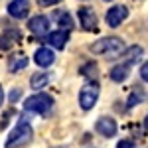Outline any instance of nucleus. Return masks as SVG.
Listing matches in <instances>:
<instances>
[{"label": "nucleus", "mask_w": 148, "mask_h": 148, "mask_svg": "<svg viewBox=\"0 0 148 148\" xmlns=\"http://www.w3.org/2000/svg\"><path fill=\"white\" fill-rule=\"evenodd\" d=\"M91 51L97 53V56H105V57H114L121 56L125 51V42L121 38H103V40H97L95 44L91 46Z\"/></svg>", "instance_id": "1"}, {"label": "nucleus", "mask_w": 148, "mask_h": 148, "mask_svg": "<svg viewBox=\"0 0 148 148\" xmlns=\"http://www.w3.org/2000/svg\"><path fill=\"white\" fill-rule=\"evenodd\" d=\"M32 134H34V130H32L30 123L20 121V123L10 130V134H8V138H6V148H22V146H26V144L32 140Z\"/></svg>", "instance_id": "2"}, {"label": "nucleus", "mask_w": 148, "mask_h": 148, "mask_svg": "<svg viewBox=\"0 0 148 148\" xmlns=\"http://www.w3.org/2000/svg\"><path fill=\"white\" fill-rule=\"evenodd\" d=\"M51 107H53V99L47 93H36V95L28 97L24 101V109H28L32 113H38V114H46Z\"/></svg>", "instance_id": "3"}, {"label": "nucleus", "mask_w": 148, "mask_h": 148, "mask_svg": "<svg viewBox=\"0 0 148 148\" xmlns=\"http://www.w3.org/2000/svg\"><path fill=\"white\" fill-rule=\"evenodd\" d=\"M99 99V85L91 81V83H87L79 93V105L83 111H91L93 107H95V103Z\"/></svg>", "instance_id": "4"}, {"label": "nucleus", "mask_w": 148, "mask_h": 148, "mask_svg": "<svg viewBox=\"0 0 148 148\" xmlns=\"http://www.w3.org/2000/svg\"><path fill=\"white\" fill-rule=\"evenodd\" d=\"M126 18H128V8L123 6V4H119V6H113L111 10L107 12L105 22H107V26H111V28H119Z\"/></svg>", "instance_id": "5"}, {"label": "nucleus", "mask_w": 148, "mask_h": 148, "mask_svg": "<svg viewBox=\"0 0 148 148\" xmlns=\"http://www.w3.org/2000/svg\"><path fill=\"white\" fill-rule=\"evenodd\" d=\"M79 20H81V26L87 32H95L97 30V14H95L93 8H87V6L79 8Z\"/></svg>", "instance_id": "6"}, {"label": "nucleus", "mask_w": 148, "mask_h": 148, "mask_svg": "<svg viewBox=\"0 0 148 148\" xmlns=\"http://www.w3.org/2000/svg\"><path fill=\"white\" fill-rule=\"evenodd\" d=\"M28 12H30V2L28 0H12L10 4H8V14H10L12 18H16V20L26 18Z\"/></svg>", "instance_id": "7"}, {"label": "nucleus", "mask_w": 148, "mask_h": 148, "mask_svg": "<svg viewBox=\"0 0 148 148\" xmlns=\"http://www.w3.org/2000/svg\"><path fill=\"white\" fill-rule=\"evenodd\" d=\"M97 132L99 134H103L105 138H111L116 134V123H114V119H111V116H101L99 121H97Z\"/></svg>", "instance_id": "8"}, {"label": "nucleus", "mask_w": 148, "mask_h": 148, "mask_svg": "<svg viewBox=\"0 0 148 148\" xmlns=\"http://www.w3.org/2000/svg\"><path fill=\"white\" fill-rule=\"evenodd\" d=\"M28 30H30L32 34L44 36V34H47V30H49V20H47L46 16H34V18L28 22Z\"/></svg>", "instance_id": "9"}, {"label": "nucleus", "mask_w": 148, "mask_h": 148, "mask_svg": "<svg viewBox=\"0 0 148 148\" xmlns=\"http://www.w3.org/2000/svg\"><path fill=\"white\" fill-rule=\"evenodd\" d=\"M67 42H69V32L67 30H57V32L47 36V44L51 47H56V49H63Z\"/></svg>", "instance_id": "10"}, {"label": "nucleus", "mask_w": 148, "mask_h": 148, "mask_svg": "<svg viewBox=\"0 0 148 148\" xmlns=\"http://www.w3.org/2000/svg\"><path fill=\"white\" fill-rule=\"evenodd\" d=\"M34 61L40 65V67H49V65L56 61V56H53L51 49H47V47H40V49L36 51V56H34Z\"/></svg>", "instance_id": "11"}, {"label": "nucleus", "mask_w": 148, "mask_h": 148, "mask_svg": "<svg viewBox=\"0 0 148 148\" xmlns=\"http://www.w3.org/2000/svg\"><path fill=\"white\" fill-rule=\"evenodd\" d=\"M128 75H130V63H119V65H114V67L111 69V79H113L114 83L126 81Z\"/></svg>", "instance_id": "12"}, {"label": "nucleus", "mask_w": 148, "mask_h": 148, "mask_svg": "<svg viewBox=\"0 0 148 148\" xmlns=\"http://www.w3.org/2000/svg\"><path fill=\"white\" fill-rule=\"evenodd\" d=\"M28 65V57L26 53H16L14 57H10V61H8V71L12 73H16V71H20Z\"/></svg>", "instance_id": "13"}, {"label": "nucleus", "mask_w": 148, "mask_h": 148, "mask_svg": "<svg viewBox=\"0 0 148 148\" xmlns=\"http://www.w3.org/2000/svg\"><path fill=\"white\" fill-rule=\"evenodd\" d=\"M47 83H49V73H34L30 79L32 89H44Z\"/></svg>", "instance_id": "14"}, {"label": "nucleus", "mask_w": 148, "mask_h": 148, "mask_svg": "<svg viewBox=\"0 0 148 148\" xmlns=\"http://www.w3.org/2000/svg\"><path fill=\"white\" fill-rule=\"evenodd\" d=\"M123 53H125V57H126V63H134V61H138L140 56H142V47L132 46V47H128V49H125Z\"/></svg>", "instance_id": "15"}, {"label": "nucleus", "mask_w": 148, "mask_h": 148, "mask_svg": "<svg viewBox=\"0 0 148 148\" xmlns=\"http://www.w3.org/2000/svg\"><path fill=\"white\" fill-rule=\"evenodd\" d=\"M59 26H63L65 30L73 28V18H71L69 12H61V14H59Z\"/></svg>", "instance_id": "16"}, {"label": "nucleus", "mask_w": 148, "mask_h": 148, "mask_svg": "<svg viewBox=\"0 0 148 148\" xmlns=\"http://www.w3.org/2000/svg\"><path fill=\"white\" fill-rule=\"evenodd\" d=\"M144 99V93L140 91V89H134V93L130 95V99H128V107H134L136 103H140Z\"/></svg>", "instance_id": "17"}, {"label": "nucleus", "mask_w": 148, "mask_h": 148, "mask_svg": "<svg viewBox=\"0 0 148 148\" xmlns=\"http://www.w3.org/2000/svg\"><path fill=\"white\" fill-rule=\"evenodd\" d=\"M61 0H38V6H42V8H47V6H56L59 4Z\"/></svg>", "instance_id": "18"}, {"label": "nucleus", "mask_w": 148, "mask_h": 148, "mask_svg": "<svg viewBox=\"0 0 148 148\" xmlns=\"http://www.w3.org/2000/svg\"><path fill=\"white\" fill-rule=\"evenodd\" d=\"M116 148H136V144L130 142V140H121V142L116 144Z\"/></svg>", "instance_id": "19"}, {"label": "nucleus", "mask_w": 148, "mask_h": 148, "mask_svg": "<svg viewBox=\"0 0 148 148\" xmlns=\"http://www.w3.org/2000/svg\"><path fill=\"white\" fill-rule=\"evenodd\" d=\"M140 77H142V79L148 83V63H144V65L140 67Z\"/></svg>", "instance_id": "20"}, {"label": "nucleus", "mask_w": 148, "mask_h": 148, "mask_svg": "<svg viewBox=\"0 0 148 148\" xmlns=\"http://www.w3.org/2000/svg\"><path fill=\"white\" fill-rule=\"evenodd\" d=\"M18 97H20V91L16 89V91H14V93H12V95H10V101H16Z\"/></svg>", "instance_id": "21"}, {"label": "nucleus", "mask_w": 148, "mask_h": 148, "mask_svg": "<svg viewBox=\"0 0 148 148\" xmlns=\"http://www.w3.org/2000/svg\"><path fill=\"white\" fill-rule=\"evenodd\" d=\"M2 101H4V91H2V87H0V105H2Z\"/></svg>", "instance_id": "22"}, {"label": "nucleus", "mask_w": 148, "mask_h": 148, "mask_svg": "<svg viewBox=\"0 0 148 148\" xmlns=\"http://www.w3.org/2000/svg\"><path fill=\"white\" fill-rule=\"evenodd\" d=\"M144 128H148V114H146V119H144Z\"/></svg>", "instance_id": "23"}, {"label": "nucleus", "mask_w": 148, "mask_h": 148, "mask_svg": "<svg viewBox=\"0 0 148 148\" xmlns=\"http://www.w3.org/2000/svg\"><path fill=\"white\" fill-rule=\"evenodd\" d=\"M105 2H111V0H105Z\"/></svg>", "instance_id": "24"}]
</instances>
